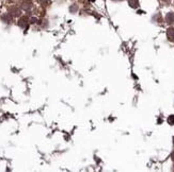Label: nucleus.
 Wrapping results in <instances>:
<instances>
[{
    "label": "nucleus",
    "instance_id": "nucleus-1",
    "mask_svg": "<svg viewBox=\"0 0 174 172\" xmlns=\"http://www.w3.org/2000/svg\"><path fill=\"white\" fill-rule=\"evenodd\" d=\"M167 35H168V38L170 39L171 42H174V29L173 28L168 29V31H167Z\"/></svg>",
    "mask_w": 174,
    "mask_h": 172
},
{
    "label": "nucleus",
    "instance_id": "nucleus-2",
    "mask_svg": "<svg viewBox=\"0 0 174 172\" xmlns=\"http://www.w3.org/2000/svg\"><path fill=\"white\" fill-rule=\"evenodd\" d=\"M166 20L168 24H173L174 22V14L173 13H169L168 15H167L166 17Z\"/></svg>",
    "mask_w": 174,
    "mask_h": 172
},
{
    "label": "nucleus",
    "instance_id": "nucleus-3",
    "mask_svg": "<svg viewBox=\"0 0 174 172\" xmlns=\"http://www.w3.org/2000/svg\"><path fill=\"white\" fill-rule=\"evenodd\" d=\"M128 3L131 7H138L139 6L138 0H128Z\"/></svg>",
    "mask_w": 174,
    "mask_h": 172
},
{
    "label": "nucleus",
    "instance_id": "nucleus-4",
    "mask_svg": "<svg viewBox=\"0 0 174 172\" xmlns=\"http://www.w3.org/2000/svg\"><path fill=\"white\" fill-rule=\"evenodd\" d=\"M27 20L28 19L26 18V17H24V18H21V20H19V26H21V27H25L27 24Z\"/></svg>",
    "mask_w": 174,
    "mask_h": 172
},
{
    "label": "nucleus",
    "instance_id": "nucleus-5",
    "mask_svg": "<svg viewBox=\"0 0 174 172\" xmlns=\"http://www.w3.org/2000/svg\"><path fill=\"white\" fill-rule=\"evenodd\" d=\"M168 122H169L170 124H174V116H173V115H172V116H170V117L168 118Z\"/></svg>",
    "mask_w": 174,
    "mask_h": 172
},
{
    "label": "nucleus",
    "instance_id": "nucleus-6",
    "mask_svg": "<svg viewBox=\"0 0 174 172\" xmlns=\"http://www.w3.org/2000/svg\"><path fill=\"white\" fill-rule=\"evenodd\" d=\"M171 157H172V159H173V161H174V151H173V153L171 154Z\"/></svg>",
    "mask_w": 174,
    "mask_h": 172
},
{
    "label": "nucleus",
    "instance_id": "nucleus-7",
    "mask_svg": "<svg viewBox=\"0 0 174 172\" xmlns=\"http://www.w3.org/2000/svg\"><path fill=\"white\" fill-rule=\"evenodd\" d=\"M173 141H174V138H173Z\"/></svg>",
    "mask_w": 174,
    "mask_h": 172
}]
</instances>
